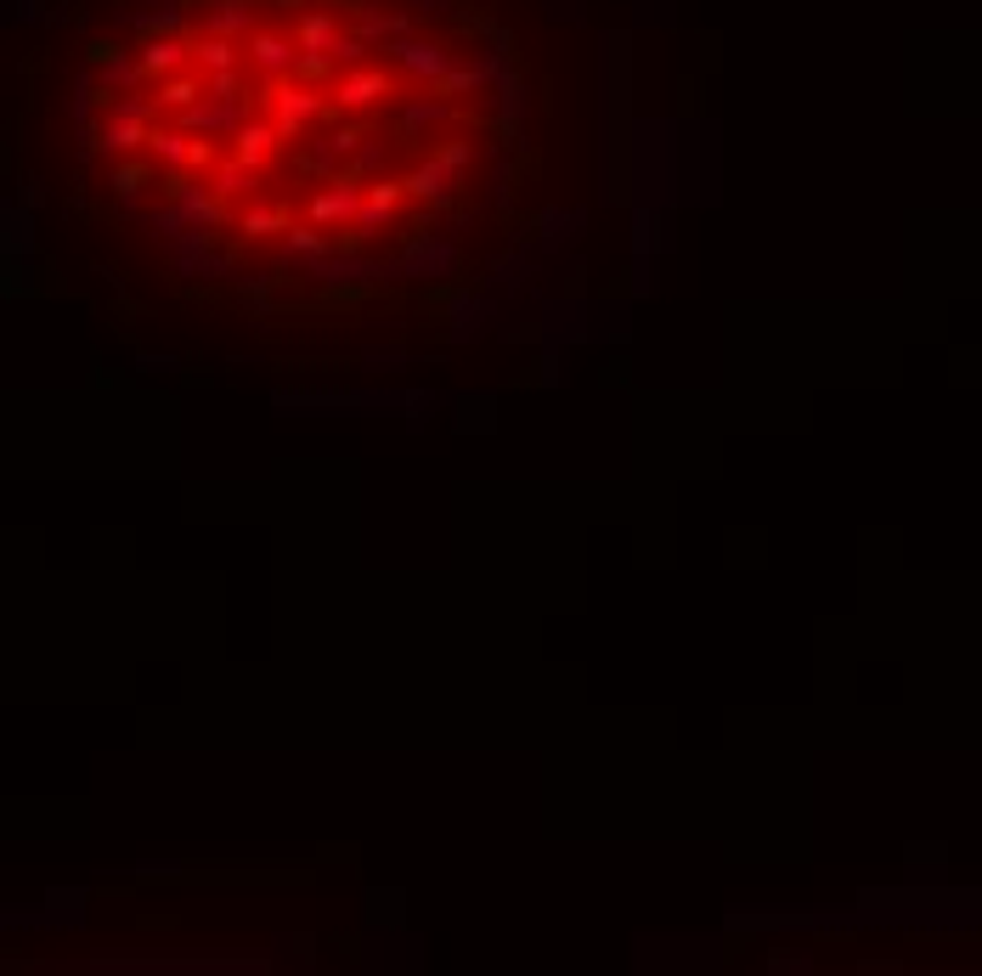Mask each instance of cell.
Wrapping results in <instances>:
<instances>
[{
	"mask_svg": "<svg viewBox=\"0 0 982 976\" xmlns=\"http://www.w3.org/2000/svg\"><path fill=\"white\" fill-rule=\"evenodd\" d=\"M531 114L485 0H85L74 175L237 282L407 277L503 192Z\"/></svg>",
	"mask_w": 982,
	"mask_h": 976,
	"instance_id": "6da1fadb",
	"label": "cell"
}]
</instances>
